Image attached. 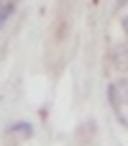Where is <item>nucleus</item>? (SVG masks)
I'll use <instances>...</instances> for the list:
<instances>
[{
    "label": "nucleus",
    "mask_w": 128,
    "mask_h": 146,
    "mask_svg": "<svg viewBox=\"0 0 128 146\" xmlns=\"http://www.w3.org/2000/svg\"><path fill=\"white\" fill-rule=\"evenodd\" d=\"M113 90H115L118 100H123V103H128V77H126V80H118V82L113 85Z\"/></svg>",
    "instance_id": "obj_1"
},
{
    "label": "nucleus",
    "mask_w": 128,
    "mask_h": 146,
    "mask_svg": "<svg viewBox=\"0 0 128 146\" xmlns=\"http://www.w3.org/2000/svg\"><path fill=\"white\" fill-rule=\"evenodd\" d=\"M123 28L128 31V13H126V18H123Z\"/></svg>",
    "instance_id": "obj_4"
},
{
    "label": "nucleus",
    "mask_w": 128,
    "mask_h": 146,
    "mask_svg": "<svg viewBox=\"0 0 128 146\" xmlns=\"http://www.w3.org/2000/svg\"><path fill=\"white\" fill-rule=\"evenodd\" d=\"M8 131H10V133H13V131H18L21 136H31V133H33V126H31V123H13Z\"/></svg>",
    "instance_id": "obj_2"
},
{
    "label": "nucleus",
    "mask_w": 128,
    "mask_h": 146,
    "mask_svg": "<svg viewBox=\"0 0 128 146\" xmlns=\"http://www.w3.org/2000/svg\"><path fill=\"white\" fill-rule=\"evenodd\" d=\"M13 10H15V5H13V3H5V5H0V26H3V23L10 18V13H13Z\"/></svg>",
    "instance_id": "obj_3"
}]
</instances>
